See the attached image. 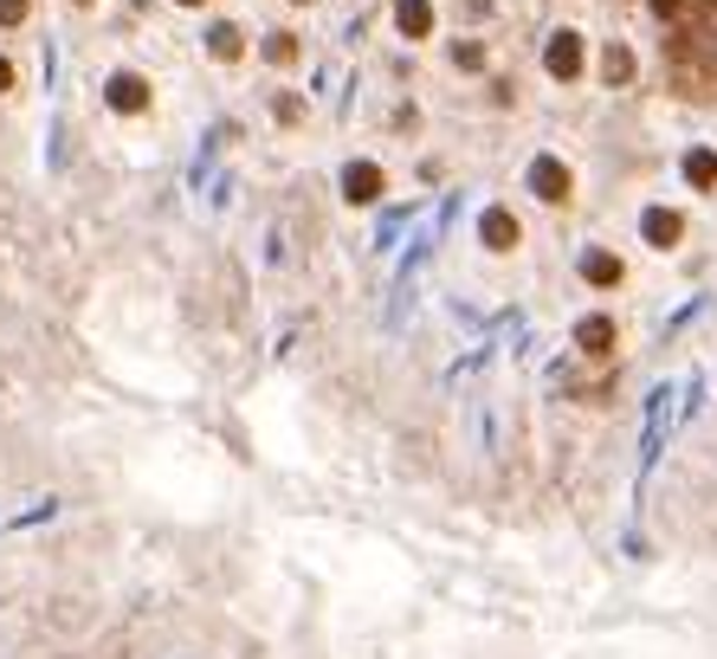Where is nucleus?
<instances>
[{
    "instance_id": "obj_1",
    "label": "nucleus",
    "mask_w": 717,
    "mask_h": 659,
    "mask_svg": "<svg viewBox=\"0 0 717 659\" xmlns=\"http://www.w3.org/2000/svg\"><path fill=\"white\" fill-rule=\"evenodd\" d=\"M530 188H537V201L563 208V201H569V168H563L556 155H537V162H530Z\"/></svg>"
},
{
    "instance_id": "obj_2",
    "label": "nucleus",
    "mask_w": 717,
    "mask_h": 659,
    "mask_svg": "<svg viewBox=\"0 0 717 659\" xmlns=\"http://www.w3.org/2000/svg\"><path fill=\"white\" fill-rule=\"evenodd\" d=\"M381 188H388V175H381L375 162H350V168H343V195H350L356 208H368V201H381Z\"/></svg>"
},
{
    "instance_id": "obj_3",
    "label": "nucleus",
    "mask_w": 717,
    "mask_h": 659,
    "mask_svg": "<svg viewBox=\"0 0 717 659\" xmlns=\"http://www.w3.org/2000/svg\"><path fill=\"white\" fill-rule=\"evenodd\" d=\"M104 97H110V110L137 117V110H149V78H137V72H117L110 84H104Z\"/></svg>"
},
{
    "instance_id": "obj_4",
    "label": "nucleus",
    "mask_w": 717,
    "mask_h": 659,
    "mask_svg": "<svg viewBox=\"0 0 717 659\" xmlns=\"http://www.w3.org/2000/svg\"><path fill=\"white\" fill-rule=\"evenodd\" d=\"M640 233H646V246H659V252H666V246H679L685 220H679V214H666V208H646V214H640Z\"/></svg>"
},
{
    "instance_id": "obj_5",
    "label": "nucleus",
    "mask_w": 717,
    "mask_h": 659,
    "mask_svg": "<svg viewBox=\"0 0 717 659\" xmlns=\"http://www.w3.org/2000/svg\"><path fill=\"white\" fill-rule=\"evenodd\" d=\"M543 66H550V78H575L581 72V39H575V33H556L550 52H543Z\"/></svg>"
},
{
    "instance_id": "obj_6",
    "label": "nucleus",
    "mask_w": 717,
    "mask_h": 659,
    "mask_svg": "<svg viewBox=\"0 0 717 659\" xmlns=\"http://www.w3.org/2000/svg\"><path fill=\"white\" fill-rule=\"evenodd\" d=\"M575 343H581L588 356H608V350H614V317H581V323H575Z\"/></svg>"
},
{
    "instance_id": "obj_7",
    "label": "nucleus",
    "mask_w": 717,
    "mask_h": 659,
    "mask_svg": "<svg viewBox=\"0 0 717 659\" xmlns=\"http://www.w3.org/2000/svg\"><path fill=\"white\" fill-rule=\"evenodd\" d=\"M395 26H401L408 39H427L433 33V7L427 0H401V7H395Z\"/></svg>"
},
{
    "instance_id": "obj_8",
    "label": "nucleus",
    "mask_w": 717,
    "mask_h": 659,
    "mask_svg": "<svg viewBox=\"0 0 717 659\" xmlns=\"http://www.w3.org/2000/svg\"><path fill=\"white\" fill-rule=\"evenodd\" d=\"M479 233H485V246H492V252H510V246H517V220L504 214V208H492V214L479 220Z\"/></svg>"
},
{
    "instance_id": "obj_9",
    "label": "nucleus",
    "mask_w": 717,
    "mask_h": 659,
    "mask_svg": "<svg viewBox=\"0 0 717 659\" xmlns=\"http://www.w3.org/2000/svg\"><path fill=\"white\" fill-rule=\"evenodd\" d=\"M653 7L666 13V26H692V20L717 13V0H653Z\"/></svg>"
},
{
    "instance_id": "obj_10",
    "label": "nucleus",
    "mask_w": 717,
    "mask_h": 659,
    "mask_svg": "<svg viewBox=\"0 0 717 659\" xmlns=\"http://www.w3.org/2000/svg\"><path fill=\"white\" fill-rule=\"evenodd\" d=\"M208 52H214V59H226V66H233V59L246 52V39H239V26H226V20H220V26H208Z\"/></svg>"
},
{
    "instance_id": "obj_11",
    "label": "nucleus",
    "mask_w": 717,
    "mask_h": 659,
    "mask_svg": "<svg viewBox=\"0 0 717 659\" xmlns=\"http://www.w3.org/2000/svg\"><path fill=\"white\" fill-rule=\"evenodd\" d=\"M581 279H588V285H621V259H614V252H588V259H581Z\"/></svg>"
},
{
    "instance_id": "obj_12",
    "label": "nucleus",
    "mask_w": 717,
    "mask_h": 659,
    "mask_svg": "<svg viewBox=\"0 0 717 659\" xmlns=\"http://www.w3.org/2000/svg\"><path fill=\"white\" fill-rule=\"evenodd\" d=\"M685 181H692V188H717V155L712 149H692V155H685Z\"/></svg>"
},
{
    "instance_id": "obj_13",
    "label": "nucleus",
    "mask_w": 717,
    "mask_h": 659,
    "mask_svg": "<svg viewBox=\"0 0 717 659\" xmlns=\"http://www.w3.org/2000/svg\"><path fill=\"white\" fill-rule=\"evenodd\" d=\"M601 78H608V84H627V78H634V52H627V46H608V59H601Z\"/></svg>"
},
{
    "instance_id": "obj_14",
    "label": "nucleus",
    "mask_w": 717,
    "mask_h": 659,
    "mask_svg": "<svg viewBox=\"0 0 717 659\" xmlns=\"http://www.w3.org/2000/svg\"><path fill=\"white\" fill-rule=\"evenodd\" d=\"M266 59H272V66H291V59H297V39H291V33H272V39H266Z\"/></svg>"
},
{
    "instance_id": "obj_15",
    "label": "nucleus",
    "mask_w": 717,
    "mask_h": 659,
    "mask_svg": "<svg viewBox=\"0 0 717 659\" xmlns=\"http://www.w3.org/2000/svg\"><path fill=\"white\" fill-rule=\"evenodd\" d=\"M452 66H459V72H479V66H485V46H472V39L452 46Z\"/></svg>"
},
{
    "instance_id": "obj_16",
    "label": "nucleus",
    "mask_w": 717,
    "mask_h": 659,
    "mask_svg": "<svg viewBox=\"0 0 717 659\" xmlns=\"http://www.w3.org/2000/svg\"><path fill=\"white\" fill-rule=\"evenodd\" d=\"M26 20V0H0V26H20Z\"/></svg>"
},
{
    "instance_id": "obj_17",
    "label": "nucleus",
    "mask_w": 717,
    "mask_h": 659,
    "mask_svg": "<svg viewBox=\"0 0 717 659\" xmlns=\"http://www.w3.org/2000/svg\"><path fill=\"white\" fill-rule=\"evenodd\" d=\"M272 110H279V123H297V117H304V104H297V97H279Z\"/></svg>"
},
{
    "instance_id": "obj_18",
    "label": "nucleus",
    "mask_w": 717,
    "mask_h": 659,
    "mask_svg": "<svg viewBox=\"0 0 717 659\" xmlns=\"http://www.w3.org/2000/svg\"><path fill=\"white\" fill-rule=\"evenodd\" d=\"M0 91H13V66L7 59H0Z\"/></svg>"
},
{
    "instance_id": "obj_19",
    "label": "nucleus",
    "mask_w": 717,
    "mask_h": 659,
    "mask_svg": "<svg viewBox=\"0 0 717 659\" xmlns=\"http://www.w3.org/2000/svg\"><path fill=\"white\" fill-rule=\"evenodd\" d=\"M181 7H201V0H181Z\"/></svg>"
},
{
    "instance_id": "obj_20",
    "label": "nucleus",
    "mask_w": 717,
    "mask_h": 659,
    "mask_svg": "<svg viewBox=\"0 0 717 659\" xmlns=\"http://www.w3.org/2000/svg\"><path fill=\"white\" fill-rule=\"evenodd\" d=\"M78 7H91V0H78Z\"/></svg>"
}]
</instances>
